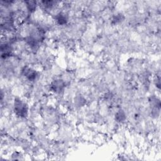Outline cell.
I'll use <instances>...</instances> for the list:
<instances>
[{
    "instance_id": "1",
    "label": "cell",
    "mask_w": 161,
    "mask_h": 161,
    "mask_svg": "<svg viewBox=\"0 0 161 161\" xmlns=\"http://www.w3.org/2000/svg\"><path fill=\"white\" fill-rule=\"evenodd\" d=\"M13 110L17 116L25 118L28 116V106L26 102L19 98H15L13 104Z\"/></svg>"
},
{
    "instance_id": "3",
    "label": "cell",
    "mask_w": 161,
    "mask_h": 161,
    "mask_svg": "<svg viewBox=\"0 0 161 161\" xmlns=\"http://www.w3.org/2000/svg\"><path fill=\"white\" fill-rule=\"evenodd\" d=\"M65 87V82L60 79H57L53 80L50 84V89L55 93L62 92Z\"/></svg>"
},
{
    "instance_id": "6",
    "label": "cell",
    "mask_w": 161,
    "mask_h": 161,
    "mask_svg": "<svg viewBox=\"0 0 161 161\" xmlns=\"http://www.w3.org/2000/svg\"><path fill=\"white\" fill-rule=\"evenodd\" d=\"M25 3L26 4V6L27 9L30 12H33L36 9L37 4H36V1H25Z\"/></svg>"
},
{
    "instance_id": "2",
    "label": "cell",
    "mask_w": 161,
    "mask_h": 161,
    "mask_svg": "<svg viewBox=\"0 0 161 161\" xmlns=\"http://www.w3.org/2000/svg\"><path fill=\"white\" fill-rule=\"evenodd\" d=\"M21 74L28 80L34 81L36 79L38 74L36 70L31 67H25L21 70Z\"/></svg>"
},
{
    "instance_id": "4",
    "label": "cell",
    "mask_w": 161,
    "mask_h": 161,
    "mask_svg": "<svg viewBox=\"0 0 161 161\" xmlns=\"http://www.w3.org/2000/svg\"><path fill=\"white\" fill-rule=\"evenodd\" d=\"M55 19L58 25H64L67 23L69 18L67 14L62 12H60L55 15Z\"/></svg>"
},
{
    "instance_id": "7",
    "label": "cell",
    "mask_w": 161,
    "mask_h": 161,
    "mask_svg": "<svg viewBox=\"0 0 161 161\" xmlns=\"http://www.w3.org/2000/svg\"><path fill=\"white\" fill-rule=\"evenodd\" d=\"M124 19V16L122 14H117L113 18V22L114 23H118L121 22Z\"/></svg>"
},
{
    "instance_id": "5",
    "label": "cell",
    "mask_w": 161,
    "mask_h": 161,
    "mask_svg": "<svg viewBox=\"0 0 161 161\" xmlns=\"http://www.w3.org/2000/svg\"><path fill=\"white\" fill-rule=\"evenodd\" d=\"M126 118V113H125L124 111H123L121 109L118 111L116 112V113L115 114V120L117 122L123 123V121H125Z\"/></svg>"
}]
</instances>
